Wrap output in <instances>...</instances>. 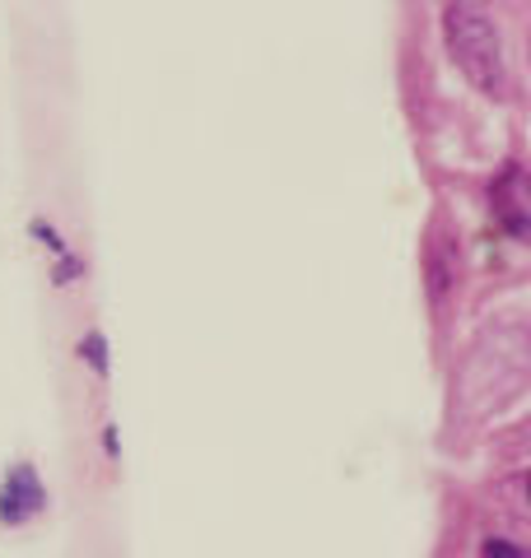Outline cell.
I'll list each match as a JSON object with an SVG mask.
<instances>
[{"label":"cell","instance_id":"4","mask_svg":"<svg viewBox=\"0 0 531 558\" xmlns=\"http://www.w3.org/2000/svg\"><path fill=\"white\" fill-rule=\"evenodd\" d=\"M102 349H108V344H102V336H89V340H84V354H89V363H94L98 373H108V354H102Z\"/></svg>","mask_w":531,"mask_h":558},{"label":"cell","instance_id":"3","mask_svg":"<svg viewBox=\"0 0 531 558\" xmlns=\"http://www.w3.org/2000/svg\"><path fill=\"white\" fill-rule=\"evenodd\" d=\"M481 558H527V549H518V545H508V539H485V549H481Z\"/></svg>","mask_w":531,"mask_h":558},{"label":"cell","instance_id":"1","mask_svg":"<svg viewBox=\"0 0 531 558\" xmlns=\"http://www.w3.org/2000/svg\"><path fill=\"white\" fill-rule=\"evenodd\" d=\"M443 28H448V47H452V61L461 65V75L490 98H508L504 38L490 14L481 5H448L443 10Z\"/></svg>","mask_w":531,"mask_h":558},{"label":"cell","instance_id":"2","mask_svg":"<svg viewBox=\"0 0 531 558\" xmlns=\"http://www.w3.org/2000/svg\"><path fill=\"white\" fill-rule=\"evenodd\" d=\"M43 484L33 475V465H14L5 488H0V517L5 521H28L33 512H43Z\"/></svg>","mask_w":531,"mask_h":558}]
</instances>
